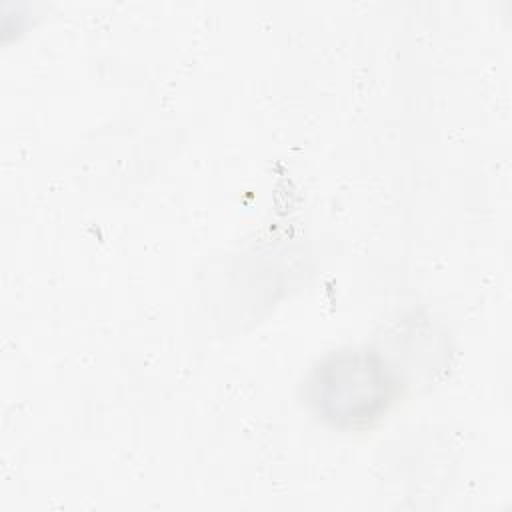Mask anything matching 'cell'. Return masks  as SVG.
<instances>
[{
  "instance_id": "1",
  "label": "cell",
  "mask_w": 512,
  "mask_h": 512,
  "mask_svg": "<svg viewBox=\"0 0 512 512\" xmlns=\"http://www.w3.org/2000/svg\"><path fill=\"white\" fill-rule=\"evenodd\" d=\"M316 416L342 430L380 420L398 396V378L386 360L366 348H340L320 358L304 380Z\"/></svg>"
}]
</instances>
